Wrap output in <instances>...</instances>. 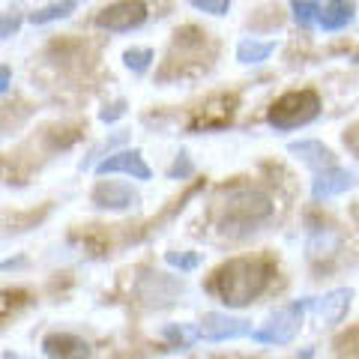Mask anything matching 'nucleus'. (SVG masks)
I'll return each instance as SVG.
<instances>
[{"label": "nucleus", "instance_id": "nucleus-1", "mask_svg": "<svg viewBox=\"0 0 359 359\" xmlns=\"http://www.w3.org/2000/svg\"><path fill=\"white\" fill-rule=\"evenodd\" d=\"M269 278H273V264L261 257H233L216 269L210 287L228 309H243L264 294Z\"/></svg>", "mask_w": 359, "mask_h": 359}, {"label": "nucleus", "instance_id": "nucleus-2", "mask_svg": "<svg viewBox=\"0 0 359 359\" xmlns=\"http://www.w3.org/2000/svg\"><path fill=\"white\" fill-rule=\"evenodd\" d=\"M273 216V201L269 195L257 192V189H233L228 192L222 212V233L228 237H245V233L257 231V224H264Z\"/></svg>", "mask_w": 359, "mask_h": 359}, {"label": "nucleus", "instance_id": "nucleus-3", "mask_svg": "<svg viewBox=\"0 0 359 359\" xmlns=\"http://www.w3.org/2000/svg\"><path fill=\"white\" fill-rule=\"evenodd\" d=\"M320 114V96L314 90H290V93L278 96L266 111V123L276 132H290L309 123Z\"/></svg>", "mask_w": 359, "mask_h": 359}, {"label": "nucleus", "instance_id": "nucleus-4", "mask_svg": "<svg viewBox=\"0 0 359 359\" xmlns=\"http://www.w3.org/2000/svg\"><path fill=\"white\" fill-rule=\"evenodd\" d=\"M306 314H309V297H306V299L287 302V306L276 309L273 314H269L261 330L252 332V341L269 344V347L290 344V341L297 339V332H299V327H302V320H306Z\"/></svg>", "mask_w": 359, "mask_h": 359}, {"label": "nucleus", "instance_id": "nucleus-5", "mask_svg": "<svg viewBox=\"0 0 359 359\" xmlns=\"http://www.w3.org/2000/svg\"><path fill=\"white\" fill-rule=\"evenodd\" d=\"M198 327V341H233V339H245V335H252V320L245 318H233L228 311H207Z\"/></svg>", "mask_w": 359, "mask_h": 359}, {"label": "nucleus", "instance_id": "nucleus-6", "mask_svg": "<svg viewBox=\"0 0 359 359\" xmlns=\"http://www.w3.org/2000/svg\"><path fill=\"white\" fill-rule=\"evenodd\" d=\"M147 21V6L141 0H117L105 9H99L96 27L108 33H132Z\"/></svg>", "mask_w": 359, "mask_h": 359}, {"label": "nucleus", "instance_id": "nucleus-7", "mask_svg": "<svg viewBox=\"0 0 359 359\" xmlns=\"http://www.w3.org/2000/svg\"><path fill=\"white\" fill-rule=\"evenodd\" d=\"M90 198H93L99 210H111V212H123L141 204V195L129 183H117V180H99Z\"/></svg>", "mask_w": 359, "mask_h": 359}, {"label": "nucleus", "instance_id": "nucleus-8", "mask_svg": "<svg viewBox=\"0 0 359 359\" xmlns=\"http://www.w3.org/2000/svg\"><path fill=\"white\" fill-rule=\"evenodd\" d=\"M96 174L99 177H111V174H126L132 180H150L153 171H150V165L144 162V156L141 150H117V153H108L102 162L96 165Z\"/></svg>", "mask_w": 359, "mask_h": 359}, {"label": "nucleus", "instance_id": "nucleus-9", "mask_svg": "<svg viewBox=\"0 0 359 359\" xmlns=\"http://www.w3.org/2000/svg\"><path fill=\"white\" fill-rule=\"evenodd\" d=\"M351 299H353V290L351 287H335L323 297H309V311L314 314L318 320L323 323H341L347 309H351Z\"/></svg>", "mask_w": 359, "mask_h": 359}, {"label": "nucleus", "instance_id": "nucleus-10", "mask_svg": "<svg viewBox=\"0 0 359 359\" xmlns=\"http://www.w3.org/2000/svg\"><path fill=\"white\" fill-rule=\"evenodd\" d=\"M233 108H237V96H212V99H207V102L195 111L192 129L195 132H201V129L210 132V129L228 126L231 117H233Z\"/></svg>", "mask_w": 359, "mask_h": 359}, {"label": "nucleus", "instance_id": "nucleus-11", "mask_svg": "<svg viewBox=\"0 0 359 359\" xmlns=\"http://www.w3.org/2000/svg\"><path fill=\"white\" fill-rule=\"evenodd\" d=\"M356 186V174L347 171V168H323L318 171V177L311 180V198L314 201H330V198H339L344 195L347 189Z\"/></svg>", "mask_w": 359, "mask_h": 359}, {"label": "nucleus", "instance_id": "nucleus-12", "mask_svg": "<svg viewBox=\"0 0 359 359\" xmlns=\"http://www.w3.org/2000/svg\"><path fill=\"white\" fill-rule=\"evenodd\" d=\"M183 294V282H177L171 276H162V273H150L141 278L138 285V297L147 302V306H168L174 302V297Z\"/></svg>", "mask_w": 359, "mask_h": 359}, {"label": "nucleus", "instance_id": "nucleus-13", "mask_svg": "<svg viewBox=\"0 0 359 359\" xmlns=\"http://www.w3.org/2000/svg\"><path fill=\"white\" fill-rule=\"evenodd\" d=\"M42 351L48 359H90V344L84 339H78L72 332H51L45 335Z\"/></svg>", "mask_w": 359, "mask_h": 359}, {"label": "nucleus", "instance_id": "nucleus-14", "mask_svg": "<svg viewBox=\"0 0 359 359\" xmlns=\"http://www.w3.org/2000/svg\"><path fill=\"white\" fill-rule=\"evenodd\" d=\"M353 18H356L353 0H327L318 13V27L327 33H335V30H344Z\"/></svg>", "mask_w": 359, "mask_h": 359}, {"label": "nucleus", "instance_id": "nucleus-15", "mask_svg": "<svg viewBox=\"0 0 359 359\" xmlns=\"http://www.w3.org/2000/svg\"><path fill=\"white\" fill-rule=\"evenodd\" d=\"M287 153L297 156L299 162H306L314 171H323V168H335V156L327 144L320 141H290L287 144Z\"/></svg>", "mask_w": 359, "mask_h": 359}, {"label": "nucleus", "instance_id": "nucleus-16", "mask_svg": "<svg viewBox=\"0 0 359 359\" xmlns=\"http://www.w3.org/2000/svg\"><path fill=\"white\" fill-rule=\"evenodd\" d=\"M78 9V0H51V4H45L42 9L36 13H30V25H51V21H60V18H69L72 13Z\"/></svg>", "mask_w": 359, "mask_h": 359}, {"label": "nucleus", "instance_id": "nucleus-17", "mask_svg": "<svg viewBox=\"0 0 359 359\" xmlns=\"http://www.w3.org/2000/svg\"><path fill=\"white\" fill-rule=\"evenodd\" d=\"M276 51V42H261V39H255V36H245V39H240V45H237V60L240 63H264V60H269V54Z\"/></svg>", "mask_w": 359, "mask_h": 359}, {"label": "nucleus", "instance_id": "nucleus-18", "mask_svg": "<svg viewBox=\"0 0 359 359\" xmlns=\"http://www.w3.org/2000/svg\"><path fill=\"white\" fill-rule=\"evenodd\" d=\"M290 9H294V18H297L299 27L318 25V13H320L318 0H290Z\"/></svg>", "mask_w": 359, "mask_h": 359}, {"label": "nucleus", "instance_id": "nucleus-19", "mask_svg": "<svg viewBox=\"0 0 359 359\" xmlns=\"http://www.w3.org/2000/svg\"><path fill=\"white\" fill-rule=\"evenodd\" d=\"M123 63H126L129 72L144 75L150 69V63H153V51L150 48H129L126 54H123Z\"/></svg>", "mask_w": 359, "mask_h": 359}, {"label": "nucleus", "instance_id": "nucleus-20", "mask_svg": "<svg viewBox=\"0 0 359 359\" xmlns=\"http://www.w3.org/2000/svg\"><path fill=\"white\" fill-rule=\"evenodd\" d=\"M195 9H201V13H210V15H224L231 6V0H189Z\"/></svg>", "mask_w": 359, "mask_h": 359}, {"label": "nucleus", "instance_id": "nucleus-21", "mask_svg": "<svg viewBox=\"0 0 359 359\" xmlns=\"http://www.w3.org/2000/svg\"><path fill=\"white\" fill-rule=\"evenodd\" d=\"M165 261L171 264V266H177L180 273H189V269L198 266V255H177V252H168Z\"/></svg>", "mask_w": 359, "mask_h": 359}, {"label": "nucleus", "instance_id": "nucleus-22", "mask_svg": "<svg viewBox=\"0 0 359 359\" xmlns=\"http://www.w3.org/2000/svg\"><path fill=\"white\" fill-rule=\"evenodd\" d=\"M21 27V15L18 13H9V15H0V42L9 39V36H15Z\"/></svg>", "mask_w": 359, "mask_h": 359}, {"label": "nucleus", "instance_id": "nucleus-23", "mask_svg": "<svg viewBox=\"0 0 359 359\" xmlns=\"http://www.w3.org/2000/svg\"><path fill=\"white\" fill-rule=\"evenodd\" d=\"M189 174H192V162H189V153H180L177 162L171 165V171H168V177H171V180H183V177H189Z\"/></svg>", "mask_w": 359, "mask_h": 359}, {"label": "nucleus", "instance_id": "nucleus-24", "mask_svg": "<svg viewBox=\"0 0 359 359\" xmlns=\"http://www.w3.org/2000/svg\"><path fill=\"white\" fill-rule=\"evenodd\" d=\"M123 114H126V102H123V99H117V102H111V105H105L102 111H99V120H102V123H114V120H120Z\"/></svg>", "mask_w": 359, "mask_h": 359}, {"label": "nucleus", "instance_id": "nucleus-25", "mask_svg": "<svg viewBox=\"0 0 359 359\" xmlns=\"http://www.w3.org/2000/svg\"><path fill=\"white\" fill-rule=\"evenodd\" d=\"M344 147H351L359 156V123L351 126V132H344Z\"/></svg>", "mask_w": 359, "mask_h": 359}, {"label": "nucleus", "instance_id": "nucleus-26", "mask_svg": "<svg viewBox=\"0 0 359 359\" xmlns=\"http://www.w3.org/2000/svg\"><path fill=\"white\" fill-rule=\"evenodd\" d=\"M9 84H13V72H9V66H0V96L9 90Z\"/></svg>", "mask_w": 359, "mask_h": 359}, {"label": "nucleus", "instance_id": "nucleus-27", "mask_svg": "<svg viewBox=\"0 0 359 359\" xmlns=\"http://www.w3.org/2000/svg\"><path fill=\"white\" fill-rule=\"evenodd\" d=\"M0 359H27V356H21V353H4Z\"/></svg>", "mask_w": 359, "mask_h": 359}]
</instances>
